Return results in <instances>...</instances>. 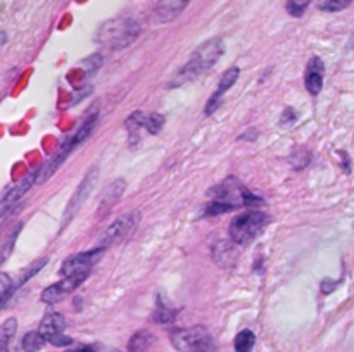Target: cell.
Instances as JSON below:
<instances>
[{
    "instance_id": "6da1fadb",
    "label": "cell",
    "mask_w": 354,
    "mask_h": 352,
    "mask_svg": "<svg viewBox=\"0 0 354 352\" xmlns=\"http://www.w3.org/2000/svg\"><path fill=\"white\" fill-rule=\"evenodd\" d=\"M207 195L213 199V202L207 204L206 213L207 214H220L228 213V211L235 209L241 206H249L252 202H259L254 195H251L248 188L241 185L235 178L225 179L221 185L214 186L207 192Z\"/></svg>"
},
{
    "instance_id": "7a4b0ae2",
    "label": "cell",
    "mask_w": 354,
    "mask_h": 352,
    "mask_svg": "<svg viewBox=\"0 0 354 352\" xmlns=\"http://www.w3.org/2000/svg\"><path fill=\"white\" fill-rule=\"evenodd\" d=\"M225 45L221 38H211L209 41H204L199 48L192 54V57L189 59L183 69L180 71L178 78H176L175 85H182L185 81H192L197 76L204 75L206 71H209L214 64L218 62V59L223 55Z\"/></svg>"
},
{
    "instance_id": "3957f363",
    "label": "cell",
    "mask_w": 354,
    "mask_h": 352,
    "mask_svg": "<svg viewBox=\"0 0 354 352\" xmlns=\"http://www.w3.org/2000/svg\"><path fill=\"white\" fill-rule=\"evenodd\" d=\"M140 35V26H138L135 21L131 19H113L107 21L100 26V30L97 31V38L100 45L107 48H114V50H120V48L128 47L131 41H135V38Z\"/></svg>"
},
{
    "instance_id": "277c9868",
    "label": "cell",
    "mask_w": 354,
    "mask_h": 352,
    "mask_svg": "<svg viewBox=\"0 0 354 352\" xmlns=\"http://www.w3.org/2000/svg\"><path fill=\"white\" fill-rule=\"evenodd\" d=\"M270 223L268 214L258 213V211H251V213L241 214V216L234 217L230 223V237L232 242L237 245H248L251 244L254 238H258Z\"/></svg>"
},
{
    "instance_id": "5b68a950",
    "label": "cell",
    "mask_w": 354,
    "mask_h": 352,
    "mask_svg": "<svg viewBox=\"0 0 354 352\" xmlns=\"http://www.w3.org/2000/svg\"><path fill=\"white\" fill-rule=\"evenodd\" d=\"M171 344L180 352H213V335L204 326L180 328L171 333Z\"/></svg>"
},
{
    "instance_id": "8992f818",
    "label": "cell",
    "mask_w": 354,
    "mask_h": 352,
    "mask_svg": "<svg viewBox=\"0 0 354 352\" xmlns=\"http://www.w3.org/2000/svg\"><path fill=\"white\" fill-rule=\"evenodd\" d=\"M140 221V213H128L124 216H120L106 231H104L102 238H100V247H111L120 242H123L131 231L135 230L137 223Z\"/></svg>"
},
{
    "instance_id": "52a82bcc",
    "label": "cell",
    "mask_w": 354,
    "mask_h": 352,
    "mask_svg": "<svg viewBox=\"0 0 354 352\" xmlns=\"http://www.w3.org/2000/svg\"><path fill=\"white\" fill-rule=\"evenodd\" d=\"M66 321L62 317V314L59 313H48L45 314V317L41 320L38 331L41 333V337L45 338V342L52 345H57V347H64V345L71 344V338L64 335Z\"/></svg>"
},
{
    "instance_id": "ba28073f",
    "label": "cell",
    "mask_w": 354,
    "mask_h": 352,
    "mask_svg": "<svg viewBox=\"0 0 354 352\" xmlns=\"http://www.w3.org/2000/svg\"><path fill=\"white\" fill-rule=\"evenodd\" d=\"M86 276H88V273H76V275L64 276L61 282L54 283V285H50L48 289L44 290V293H41V300L47 304L59 302V300L64 299L68 293H71L76 286L82 285V283L86 280Z\"/></svg>"
},
{
    "instance_id": "9c48e42d",
    "label": "cell",
    "mask_w": 354,
    "mask_h": 352,
    "mask_svg": "<svg viewBox=\"0 0 354 352\" xmlns=\"http://www.w3.org/2000/svg\"><path fill=\"white\" fill-rule=\"evenodd\" d=\"M104 254V247L93 248V251L82 252V254H76L73 257L66 259L61 266V275L69 276L76 275V273H90L92 266L99 261L100 255Z\"/></svg>"
},
{
    "instance_id": "30bf717a",
    "label": "cell",
    "mask_w": 354,
    "mask_h": 352,
    "mask_svg": "<svg viewBox=\"0 0 354 352\" xmlns=\"http://www.w3.org/2000/svg\"><path fill=\"white\" fill-rule=\"evenodd\" d=\"M97 175H99V169L97 168H92L88 171V175L85 176V179L82 182V185L78 186V190H76V193L73 195L71 202H69L68 209H66V214H64V224L68 223V221H71L73 214L78 211V207L82 206L83 200L86 199V197L90 195V192H92L93 185H95V179H97Z\"/></svg>"
},
{
    "instance_id": "8fae6325",
    "label": "cell",
    "mask_w": 354,
    "mask_h": 352,
    "mask_svg": "<svg viewBox=\"0 0 354 352\" xmlns=\"http://www.w3.org/2000/svg\"><path fill=\"white\" fill-rule=\"evenodd\" d=\"M324 78H325V66L320 57H313L306 66V76H304V83L311 95H318L324 88Z\"/></svg>"
},
{
    "instance_id": "7c38bea8",
    "label": "cell",
    "mask_w": 354,
    "mask_h": 352,
    "mask_svg": "<svg viewBox=\"0 0 354 352\" xmlns=\"http://www.w3.org/2000/svg\"><path fill=\"white\" fill-rule=\"evenodd\" d=\"M239 75H241V71H239V68H230L228 71L223 72V76H221V81L220 85H218V90L214 92V95L211 97L209 102L206 104V114H213L214 110L218 109V106H220V99L223 97V93L227 92V90H230L232 86L235 85V81H237Z\"/></svg>"
},
{
    "instance_id": "4fadbf2b",
    "label": "cell",
    "mask_w": 354,
    "mask_h": 352,
    "mask_svg": "<svg viewBox=\"0 0 354 352\" xmlns=\"http://www.w3.org/2000/svg\"><path fill=\"white\" fill-rule=\"evenodd\" d=\"M35 179H37V173H31V175H28L26 178L21 179V182L17 183L16 186H12V188H9L6 193H3V197H2V216L7 213V211H9L10 206H14V204H16L17 200H19L21 197H23L24 193H26L28 190L31 188V185L35 183Z\"/></svg>"
},
{
    "instance_id": "5bb4252c",
    "label": "cell",
    "mask_w": 354,
    "mask_h": 352,
    "mask_svg": "<svg viewBox=\"0 0 354 352\" xmlns=\"http://www.w3.org/2000/svg\"><path fill=\"white\" fill-rule=\"evenodd\" d=\"M190 0H159L156 7V17L159 23H168L175 19L185 9Z\"/></svg>"
},
{
    "instance_id": "9a60e30c",
    "label": "cell",
    "mask_w": 354,
    "mask_h": 352,
    "mask_svg": "<svg viewBox=\"0 0 354 352\" xmlns=\"http://www.w3.org/2000/svg\"><path fill=\"white\" fill-rule=\"evenodd\" d=\"M145 121H147V116H145L144 113H133L127 119V130L128 133H130L131 145L135 144V140L140 138V131L142 128H145Z\"/></svg>"
},
{
    "instance_id": "2e32d148",
    "label": "cell",
    "mask_w": 354,
    "mask_h": 352,
    "mask_svg": "<svg viewBox=\"0 0 354 352\" xmlns=\"http://www.w3.org/2000/svg\"><path fill=\"white\" fill-rule=\"evenodd\" d=\"M123 190H124V183L121 182V179L120 182L114 183V185H111L102 199V207H100V213H106L107 209H111V207L114 206V202H116V200L121 197Z\"/></svg>"
},
{
    "instance_id": "e0dca14e",
    "label": "cell",
    "mask_w": 354,
    "mask_h": 352,
    "mask_svg": "<svg viewBox=\"0 0 354 352\" xmlns=\"http://www.w3.org/2000/svg\"><path fill=\"white\" fill-rule=\"evenodd\" d=\"M256 344V337L251 330H242L241 333L235 337L234 347L235 352H252Z\"/></svg>"
},
{
    "instance_id": "ac0fdd59",
    "label": "cell",
    "mask_w": 354,
    "mask_h": 352,
    "mask_svg": "<svg viewBox=\"0 0 354 352\" xmlns=\"http://www.w3.org/2000/svg\"><path fill=\"white\" fill-rule=\"evenodd\" d=\"M45 344V338L41 337L40 331H30L23 338L24 352H38Z\"/></svg>"
},
{
    "instance_id": "d6986e66",
    "label": "cell",
    "mask_w": 354,
    "mask_h": 352,
    "mask_svg": "<svg viewBox=\"0 0 354 352\" xmlns=\"http://www.w3.org/2000/svg\"><path fill=\"white\" fill-rule=\"evenodd\" d=\"M152 342V337L149 331H138V333L133 335V338L130 340V345H128V351L130 352H144L145 349L149 347V344Z\"/></svg>"
},
{
    "instance_id": "ffe728a7",
    "label": "cell",
    "mask_w": 354,
    "mask_h": 352,
    "mask_svg": "<svg viewBox=\"0 0 354 352\" xmlns=\"http://www.w3.org/2000/svg\"><path fill=\"white\" fill-rule=\"evenodd\" d=\"M17 328V321L14 317H9V320L3 321L2 328H0V345H2V351H6L7 345H9L10 338L14 337Z\"/></svg>"
},
{
    "instance_id": "44dd1931",
    "label": "cell",
    "mask_w": 354,
    "mask_h": 352,
    "mask_svg": "<svg viewBox=\"0 0 354 352\" xmlns=\"http://www.w3.org/2000/svg\"><path fill=\"white\" fill-rule=\"evenodd\" d=\"M353 0H318V9L327 10V12H339V10L348 9Z\"/></svg>"
},
{
    "instance_id": "7402d4cb",
    "label": "cell",
    "mask_w": 354,
    "mask_h": 352,
    "mask_svg": "<svg viewBox=\"0 0 354 352\" xmlns=\"http://www.w3.org/2000/svg\"><path fill=\"white\" fill-rule=\"evenodd\" d=\"M162 124H165V117H162L161 114H149L147 121H145V130L152 135H158L159 131H161Z\"/></svg>"
},
{
    "instance_id": "603a6c76",
    "label": "cell",
    "mask_w": 354,
    "mask_h": 352,
    "mask_svg": "<svg viewBox=\"0 0 354 352\" xmlns=\"http://www.w3.org/2000/svg\"><path fill=\"white\" fill-rule=\"evenodd\" d=\"M310 2L311 0H287V10H289L292 16L299 17V16H303L304 10L308 9Z\"/></svg>"
},
{
    "instance_id": "cb8c5ba5",
    "label": "cell",
    "mask_w": 354,
    "mask_h": 352,
    "mask_svg": "<svg viewBox=\"0 0 354 352\" xmlns=\"http://www.w3.org/2000/svg\"><path fill=\"white\" fill-rule=\"evenodd\" d=\"M71 352H95L92 347H82V349H76V351H71Z\"/></svg>"
}]
</instances>
